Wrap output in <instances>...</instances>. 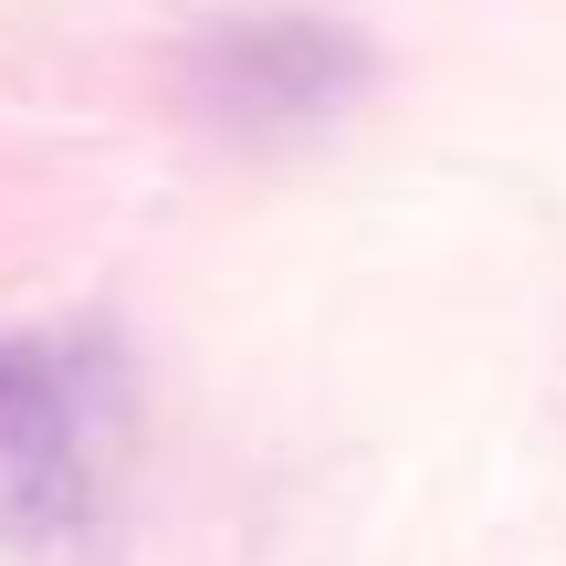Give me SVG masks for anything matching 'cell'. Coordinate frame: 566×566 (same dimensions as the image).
Segmentation results:
<instances>
[{
    "label": "cell",
    "mask_w": 566,
    "mask_h": 566,
    "mask_svg": "<svg viewBox=\"0 0 566 566\" xmlns=\"http://www.w3.org/2000/svg\"><path fill=\"white\" fill-rule=\"evenodd\" d=\"M126 420L116 336H0V546L84 556L105 535V462Z\"/></svg>",
    "instance_id": "6da1fadb"
},
{
    "label": "cell",
    "mask_w": 566,
    "mask_h": 566,
    "mask_svg": "<svg viewBox=\"0 0 566 566\" xmlns=\"http://www.w3.org/2000/svg\"><path fill=\"white\" fill-rule=\"evenodd\" d=\"M378 53H367L357 21L336 11H221L189 32L179 84L210 126L231 137H294V126H325L367 95Z\"/></svg>",
    "instance_id": "7a4b0ae2"
}]
</instances>
